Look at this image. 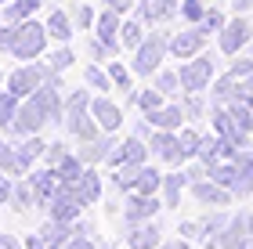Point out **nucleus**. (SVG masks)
I'll list each match as a JSON object with an SVG mask.
<instances>
[{
    "label": "nucleus",
    "instance_id": "nucleus-1",
    "mask_svg": "<svg viewBox=\"0 0 253 249\" xmlns=\"http://www.w3.org/2000/svg\"><path fill=\"white\" fill-rule=\"evenodd\" d=\"M47 40H51V33H47L43 22H37V18L15 22V36H11L7 54L18 58V62H33V58H40V54L47 51Z\"/></svg>",
    "mask_w": 253,
    "mask_h": 249
},
{
    "label": "nucleus",
    "instance_id": "nucleus-2",
    "mask_svg": "<svg viewBox=\"0 0 253 249\" xmlns=\"http://www.w3.org/2000/svg\"><path fill=\"white\" fill-rule=\"evenodd\" d=\"M170 36H174V33H148L145 43L134 51L130 69L137 76H148V80H152V76L159 72V65H163V58L170 54Z\"/></svg>",
    "mask_w": 253,
    "mask_h": 249
},
{
    "label": "nucleus",
    "instance_id": "nucleus-3",
    "mask_svg": "<svg viewBox=\"0 0 253 249\" xmlns=\"http://www.w3.org/2000/svg\"><path fill=\"white\" fill-rule=\"evenodd\" d=\"M177 76H181V90H185V94H206L210 83L217 80V62L210 54H195V58L181 62Z\"/></svg>",
    "mask_w": 253,
    "mask_h": 249
},
{
    "label": "nucleus",
    "instance_id": "nucleus-4",
    "mask_svg": "<svg viewBox=\"0 0 253 249\" xmlns=\"http://www.w3.org/2000/svg\"><path fill=\"white\" fill-rule=\"evenodd\" d=\"M43 127H51L47 112H43L33 98H26V101H22V108H18V116H15V123H11L4 134H7V138H15V141H22V138H29V134H40Z\"/></svg>",
    "mask_w": 253,
    "mask_h": 249
},
{
    "label": "nucleus",
    "instance_id": "nucleus-5",
    "mask_svg": "<svg viewBox=\"0 0 253 249\" xmlns=\"http://www.w3.org/2000/svg\"><path fill=\"white\" fill-rule=\"evenodd\" d=\"M250 36H253V22L246 15H235V18H228V26L221 33H217V47H221V54L235 58V54L250 43Z\"/></svg>",
    "mask_w": 253,
    "mask_h": 249
},
{
    "label": "nucleus",
    "instance_id": "nucleus-6",
    "mask_svg": "<svg viewBox=\"0 0 253 249\" xmlns=\"http://www.w3.org/2000/svg\"><path fill=\"white\" fill-rule=\"evenodd\" d=\"M167 210L159 195H141V191H126L123 199V228H130V224H141V220H156V213Z\"/></svg>",
    "mask_w": 253,
    "mask_h": 249
},
{
    "label": "nucleus",
    "instance_id": "nucleus-7",
    "mask_svg": "<svg viewBox=\"0 0 253 249\" xmlns=\"http://www.w3.org/2000/svg\"><path fill=\"white\" fill-rule=\"evenodd\" d=\"M203 47H206L203 26H188V29H181V33L170 36V54H174L177 62H188V58H195V54H203Z\"/></svg>",
    "mask_w": 253,
    "mask_h": 249
},
{
    "label": "nucleus",
    "instance_id": "nucleus-8",
    "mask_svg": "<svg viewBox=\"0 0 253 249\" xmlns=\"http://www.w3.org/2000/svg\"><path fill=\"white\" fill-rule=\"evenodd\" d=\"M29 184H33V191H37V206L47 210L51 199L58 195L62 180H58V170L54 166H37V170H29Z\"/></svg>",
    "mask_w": 253,
    "mask_h": 249
},
{
    "label": "nucleus",
    "instance_id": "nucleus-9",
    "mask_svg": "<svg viewBox=\"0 0 253 249\" xmlns=\"http://www.w3.org/2000/svg\"><path fill=\"white\" fill-rule=\"evenodd\" d=\"M123 239H126V249H159L163 246V228H159V220H141L123 228Z\"/></svg>",
    "mask_w": 253,
    "mask_h": 249
},
{
    "label": "nucleus",
    "instance_id": "nucleus-10",
    "mask_svg": "<svg viewBox=\"0 0 253 249\" xmlns=\"http://www.w3.org/2000/svg\"><path fill=\"white\" fill-rule=\"evenodd\" d=\"M192 191V199L199 202V206H210V210H224V206H232V199H235V191L232 188H221L217 180H199V184H188Z\"/></svg>",
    "mask_w": 253,
    "mask_h": 249
},
{
    "label": "nucleus",
    "instance_id": "nucleus-11",
    "mask_svg": "<svg viewBox=\"0 0 253 249\" xmlns=\"http://www.w3.org/2000/svg\"><path fill=\"white\" fill-rule=\"evenodd\" d=\"M148 155H152V148H148L145 138H137V134H130V138H123L116 144V152L109 155V166L120 170L123 163H148Z\"/></svg>",
    "mask_w": 253,
    "mask_h": 249
},
{
    "label": "nucleus",
    "instance_id": "nucleus-12",
    "mask_svg": "<svg viewBox=\"0 0 253 249\" xmlns=\"http://www.w3.org/2000/svg\"><path fill=\"white\" fill-rule=\"evenodd\" d=\"M181 15V0H137V18L145 26H163Z\"/></svg>",
    "mask_w": 253,
    "mask_h": 249
},
{
    "label": "nucleus",
    "instance_id": "nucleus-13",
    "mask_svg": "<svg viewBox=\"0 0 253 249\" xmlns=\"http://www.w3.org/2000/svg\"><path fill=\"white\" fill-rule=\"evenodd\" d=\"M90 116L98 119V127L105 134H116L123 127V105H116L109 94H94V101H90Z\"/></svg>",
    "mask_w": 253,
    "mask_h": 249
},
{
    "label": "nucleus",
    "instance_id": "nucleus-14",
    "mask_svg": "<svg viewBox=\"0 0 253 249\" xmlns=\"http://www.w3.org/2000/svg\"><path fill=\"white\" fill-rule=\"evenodd\" d=\"M148 148H152V159H156V163L181 166V144H177V130H152V138H148Z\"/></svg>",
    "mask_w": 253,
    "mask_h": 249
},
{
    "label": "nucleus",
    "instance_id": "nucleus-15",
    "mask_svg": "<svg viewBox=\"0 0 253 249\" xmlns=\"http://www.w3.org/2000/svg\"><path fill=\"white\" fill-rule=\"evenodd\" d=\"M120 29H123V18H120V11L116 7H105L101 15L94 18V36L101 43H109L112 54H120L123 51V43H120Z\"/></svg>",
    "mask_w": 253,
    "mask_h": 249
},
{
    "label": "nucleus",
    "instance_id": "nucleus-16",
    "mask_svg": "<svg viewBox=\"0 0 253 249\" xmlns=\"http://www.w3.org/2000/svg\"><path fill=\"white\" fill-rule=\"evenodd\" d=\"M62 130L69 134V138H76L80 144H84V141H94V138H101V134H105V130L98 127V119L90 116V112H65Z\"/></svg>",
    "mask_w": 253,
    "mask_h": 249
},
{
    "label": "nucleus",
    "instance_id": "nucleus-17",
    "mask_svg": "<svg viewBox=\"0 0 253 249\" xmlns=\"http://www.w3.org/2000/svg\"><path fill=\"white\" fill-rule=\"evenodd\" d=\"M87 206L80 202V195L69 184H62L58 188V195L51 199V206H47V217H54V220H80V213H84Z\"/></svg>",
    "mask_w": 253,
    "mask_h": 249
},
{
    "label": "nucleus",
    "instance_id": "nucleus-18",
    "mask_svg": "<svg viewBox=\"0 0 253 249\" xmlns=\"http://www.w3.org/2000/svg\"><path fill=\"white\" fill-rule=\"evenodd\" d=\"M116 134H101V138H94V141H84L76 148V155L84 159L87 166H101V163H109V155L116 152Z\"/></svg>",
    "mask_w": 253,
    "mask_h": 249
},
{
    "label": "nucleus",
    "instance_id": "nucleus-19",
    "mask_svg": "<svg viewBox=\"0 0 253 249\" xmlns=\"http://www.w3.org/2000/svg\"><path fill=\"white\" fill-rule=\"evenodd\" d=\"M0 170L11 177H29V170H33V163L18 152L15 138H0Z\"/></svg>",
    "mask_w": 253,
    "mask_h": 249
},
{
    "label": "nucleus",
    "instance_id": "nucleus-20",
    "mask_svg": "<svg viewBox=\"0 0 253 249\" xmlns=\"http://www.w3.org/2000/svg\"><path fill=\"white\" fill-rule=\"evenodd\" d=\"M40 239L43 242H47L51 249H62V246H69V242H73L76 239V220H54V217H47V224H40Z\"/></svg>",
    "mask_w": 253,
    "mask_h": 249
},
{
    "label": "nucleus",
    "instance_id": "nucleus-21",
    "mask_svg": "<svg viewBox=\"0 0 253 249\" xmlns=\"http://www.w3.org/2000/svg\"><path fill=\"white\" fill-rule=\"evenodd\" d=\"M228 220H232V213H224V210H213L210 217H203L199 220V242L206 246V249H217V242H221V235H224V228H228Z\"/></svg>",
    "mask_w": 253,
    "mask_h": 249
},
{
    "label": "nucleus",
    "instance_id": "nucleus-22",
    "mask_svg": "<svg viewBox=\"0 0 253 249\" xmlns=\"http://www.w3.org/2000/svg\"><path fill=\"white\" fill-rule=\"evenodd\" d=\"M145 119L152 123L156 130H181V123H185L188 116H185V108H181V101H170V105L156 108V112H148Z\"/></svg>",
    "mask_w": 253,
    "mask_h": 249
},
{
    "label": "nucleus",
    "instance_id": "nucleus-23",
    "mask_svg": "<svg viewBox=\"0 0 253 249\" xmlns=\"http://www.w3.org/2000/svg\"><path fill=\"white\" fill-rule=\"evenodd\" d=\"M73 191L80 195V202H84V206H94V202H101V174H98V166H87L84 177L73 184Z\"/></svg>",
    "mask_w": 253,
    "mask_h": 249
},
{
    "label": "nucleus",
    "instance_id": "nucleus-24",
    "mask_svg": "<svg viewBox=\"0 0 253 249\" xmlns=\"http://www.w3.org/2000/svg\"><path fill=\"white\" fill-rule=\"evenodd\" d=\"M246 235H250V210H239V213H232V220H228V228L221 235V242H217V249H235Z\"/></svg>",
    "mask_w": 253,
    "mask_h": 249
},
{
    "label": "nucleus",
    "instance_id": "nucleus-25",
    "mask_svg": "<svg viewBox=\"0 0 253 249\" xmlns=\"http://www.w3.org/2000/svg\"><path fill=\"white\" fill-rule=\"evenodd\" d=\"M235 166H239V184H235V199H250L253 195V144L246 152L235 155Z\"/></svg>",
    "mask_w": 253,
    "mask_h": 249
},
{
    "label": "nucleus",
    "instance_id": "nucleus-26",
    "mask_svg": "<svg viewBox=\"0 0 253 249\" xmlns=\"http://www.w3.org/2000/svg\"><path fill=\"white\" fill-rule=\"evenodd\" d=\"M206 177L217 180L221 188H232L235 191V184H239V166H235V159H213V163H206Z\"/></svg>",
    "mask_w": 253,
    "mask_h": 249
},
{
    "label": "nucleus",
    "instance_id": "nucleus-27",
    "mask_svg": "<svg viewBox=\"0 0 253 249\" xmlns=\"http://www.w3.org/2000/svg\"><path fill=\"white\" fill-rule=\"evenodd\" d=\"M141 170H145V163H123L120 170H112L109 174V180H112V188L116 191H134L137 188V180H141Z\"/></svg>",
    "mask_w": 253,
    "mask_h": 249
},
{
    "label": "nucleus",
    "instance_id": "nucleus-28",
    "mask_svg": "<svg viewBox=\"0 0 253 249\" xmlns=\"http://www.w3.org/2000/svg\"><path fill=\"white\" fill-rule=\"evenodd\" d=\"M185 188H188L185 170L167 174V177H163V191H159V195H163V206H167V210H177V206H181V191H185Z\"/></svg>",
    "mask_w": 253,
    "mask_h": 249
},
{
    "label": "nucleus",
    "instance_id": "nucleus-29",
    "mask_svg": "<svg viewBox=\"0 0 253 249\" xmlns=\"http://www.w3.org/2000/svg\"><path fill=\"white\" fill-rule=\"evenodd\" d=\"M43 26H47L51 40H58V43H69V40H73V33H76V22H73V15H65V11H51Z\"/></svg>",
    "mask_w": 253,
    "mask_h": 249
},
{
    "label": "nucleus",
    "instance_id": "nucleus-30",
    "mask_svg": "<svg viewBox=\"0 0 253 249\" xmlns=\"http://www.w3.org/2000/svg\"><path fill=\"white\" fill-rule=\"evenodd\" d=\"M235 90H239V80L232 72H224V76H217V80L210 83L206 94H210V105H228V101L235 98Z\"/></svg>",
    "mask_w": 253,
    "mask_h": 249
},
{
    "label": "nucleus",
    "instance_id": "nucleus-31",
    "mask_svg": "<svg viewBox=\"0 0 253 249\" xmlns=\"http://www.w3.org/2000/svg\"><path fill=\"white\" fill-rule=\"evenodd\" d=\"M37 206V191H33L29 177H15V191H11V210L15 213H26Z\"/></svg>",
    "mask_w": 253,
    "mask_h": 249
},
{
    "label": "nucleus",
    "instance_id": "nucleus-32",
    "mask_svg": "<svg viewBox=\"0 0 253 249\" xmlns=\"http://www.w3.org/2000/svg\"><path fill=\"white\" fill-rule=\"evenodd\" d=\"M145 29H148V26H145L141 18H126V22H123V29H120V43H123V51H137V47H141L145 36H148Z\"/></svg>",
    "mask_w": 253,
    "mask_h": 249
},
{
    "label": "nucleus",
    "instance_id": "nucleus-33",
    "mask_svg": "<svg viewBox=\"0 0 253 249\" xmlns=\"http://www.w3.org/2000/svg\"><path fill=\"white\" fill-rule=\"evenodd\" d=\"M84 83H87L90 90H98V94H109V90H116L109 69H105V65H98V62H90L87 69H84Z\"/></svg>",
    "mask_w": 253,
    "mask_h": 249
},
{
    "label": "nucleus",
    "instance_id": "nucleus-34",
    "mask_svg": "<svg viewBox=\"0 0 253 249\" xmlns=\"http://www.w3.org/2000/svg\"><path fill=\"white\" fill-rule=\"evenodd\" d=\"M177 144H181V163H192V159H199L203 134L192 130V127H181V130H177Z\"/></svg>",
    "mask_w": 253,
    "mask_h": 249
},
{
    "label": "nucleus",
    "instance_id": "nucleus-35",
    "mask_svg": "<svg viewBox=\"0 0 253 249\" xmlns=\"http://www.w3.org/2000/svg\"><path fill=\"white\" fill-rule=\"evenodd\" d=\"M37 7H40V0H11V4L0 7V18L4 22H26L37 15Z\"/></svg>",
    "mask_w": 253,
    "mask_h": 249
},
{
    "label": "nucleus",
    "instance_id": "nucleus-36",
    "mask_svg": "<svg viewBox=\"0 0 253 249\" xmlns=\"http://www.w3.org/2000/svg\"><path fill=\"white\" fill-rule=\"evenodd\" d=\"M54 170H58V180H62V184H69V188H73L76 180L84 177V170H87V163H84V159H80V155L73 152V155H69V159H62V163L54 166Z\"/></svg>",
    "mask_w": 253,
    "mask_h": 249
},
{
    "label": "nucleus",
    "instance_id": "nucleus-37",
    "mask_svg": "<svg viewBox=\"0 0 253 249\" xmlns=\"http://www.w3.org/2000/svg\"><path fill=\"white\" fill-rule=\"evenodd\" d=\"M105 69L112 76V83H116V90H123V98L134 94V69H126L123 62H105Z\"/></svg>",
    "mask_w": 253,
    "mask_h": 249
},
{
    "label": "nucleus",
    "instance_id": "nucleus-38",
    "mask_svg": "<svg viewBox=\"0 0 253 249\" xmlns=\"http://www.w3.org/2000/svg\"><path fill=\"white\" fill-rule=\"evenodd\" d=\"M163 177H167V174H159L156 166H148V163H145L141 180H137V188H134V191H141V195H159V191H163Z\"/></svg>",
    "mask_w": 253,
    "mask_h": 249
},
{
    "label": "nucleus",
    "instance_id": "nucleus-39",
    "mask_svg": "<svg viewBox=\"0 0 253 249\" xmlns=\"http://www.w3.org/2000/svg\"><path fill=\"white\" fill-rule=\"evenodd\" d=\"M181 108H185V116L195 123L203 116H210V101H206V94H181Z\"/></svg>",
    "mask_w": 253,
    "mask_h": 249
},
{
    "label": "nucleus",
    "instance_id": "nucleus-40",
    "mask_svg": "<svg viewBox=\"0 0 253 249\" xmlns=\"http://www.w3.org/2000/svg\"><path fill=\"white\" fill-rule=\"evenodd\" d=\"M152 87H156V90H163L167 98L185 94V90H181V76H177V72H170V69H159V72L152 76Z\"/></svg>",
    "mask_w": 253,
    "mask_h": 249
},
{
    "label": "nucleus",
    "instance_id": "nucleus-41",
    "mask_svg": "<svg viewBox=\"0 0 253 249\" xmlns=\"http://www.w3.org/2000/svg\"><path fill=\"white\" fill-rule=\"evenodd\" d=\"M163 105H167V94H163V90H156V87L137 90V108H141V116H148V112H156V108H163Z\"/></svg>",
    "mask_w": 253,
    "mask_h": 249
},
{
    "label": "nucleus",
    "instance_id": "nucleus-42",
    "mask_svg": "<svg viewBox=\"0 0 253 249\" xmlns=\"http://www.w3.org/2000/svg\"><path fill=\"white\" fill-rule=\"evenodd\" d=\"M18 152L26 155L29 163H37V159H43V152H47V141H43L40 134H29V138L18 141Z\"/></svg>",
    "mask_w": 253,
    "mask_h": 249
},
{
    "label": "nucleus",
    "instance_id": "nucleus-43",
    "mask_svg": "<svg viewBox=\"0 0 253 249\" xmlns=\"http://www.w3.org/2000/svg\"><path fill=\"white\" fill-rule=\"evenodd\" d=\"M206 0H181V22H188V26H199L203 15H206Z\"/></svg>",
    "mask_w": 253,
    "mask_h": 249
},
{
    "label": "nucleus",
    "instance_id": "nucleus-44",
    "mask_svg": "<svg viewBox=\"0 0 253 249\" xmlns=\"http://www.w3.org/2000/svg\"><path fill=\"white\" fill-rule=\"evenodd\" d=\"M199 26H203L206 36H210V33H221V29L228 26V18H224V11H221V7H206V15H203Z\"/></svg>",
    "mask_w": 253,
    "mask_h": 249
},
{
    "label": "nucleus",
    "instance_id": "nucleus-45",
    "mask_svg": "<svg viewBox=\"0 0 253 249\" xmlns=\"http://www.w3.org/2000/svg\"><path fill=\"white\" fill-rule=\"evenodd\" d=\"M94 7L90 4H76V11H73V22H76V29L80 33H87V29H94Z\"/></svg>",
    "mask_w": 253,
    "mask_h": 249
},
{
    "label": "nucleus",
    "instance_id": "nucleus-46",
    "mask_svg": "<svg viewBox=\"0 0 253 249\" xmlns=\"http://www.w3.org/2000/svg\"><path fill=\"white\" fill-rule=\"evenodd\" d=\"M47 62H51V65H54V69H58V72H65L69 65L76 62V54H73V47H69V43H62L58 51H51V54H47Z\"/></svg>",
    "mask_w": 253,
    "mask_h": 249
},
{
    "label": "nucleus",
    "instance_id": "nucleus-47",
    "mask_svg": "<svg viewBox=\"0 0 253 249\" xmlns=\"http://www.w3.org/2000/svg\"><path fill=\"white\" fill-rule=\"evenodd\" d=\"M69 155H73V152L65 148V141H51L47 152H43V166H58L62 159H69Z\"/></svg>",
    "mask_w": 253,
    "mask_h": 249
},
{
    "label": "nucleus",
    "instance_id": "nucleus-48",
    "mask_svg": "<svg viewBox=\"0 0 253 249\" xmlns=\"http://www.w3.org/2000/svg\"><path fill=\"white\" fill-rule=\"evenodd\" d=\"M87 51H90V58H94V62H112V58H116V54H112V47H109V43H101V40L94 36V33H90Z\"/></svg>",
    "mask_w": 253,
    "mask_h": 249
},
{
    "label": "nucleus",
    "instance_id": "nucleus-49",
    "mask_svg": "<svg viewBox=\"0 0 253 249\" xmlns=\"http://www.w3.org/2000/svg\"><path fill=\"white\" fill-rule=\"evenodd\" d=\"M228 72H232L235 80H246V76H253V58H239V54H235V62H232Z\"/></svg>",
    "mask_w": 253,
    "mask_h": 249
},
{
    "label": "nucleus",
    "instance_id": "nucleus-50",
    "mask_svg": "<svg viewBox=\"0 0 253 249\" xmlns=\"http://www.w3.org/2000/svg\"><path fill=\"white\" fill-rule=\"evenodd\" d=\"M11 191H15V177L0 170V206H11Z\"/></svg>",
    "mask_w": 253,
    "mask_h": 249
},
{
    "label": "nucleus",
    "instance_id": "nucleus-51",
    "mask_svg": "<svg viewBox=\"0 0 253 249\" xmlns=\"http://www.w3.org/2000/svg\"><path fill=\"white\" fill-rule=\"evenodd\" d=\"M177 235H181V239H188V242H195V239H199V220H181L177 224Z\"/></svg>",
    "mask_w": 253,
    "mask_h": 249
},
{
    "label": "nucleus",
    "instance_id": "nucleus-52",
    "mask_svg": "<svg viewBox=\"0 0 253 249\" xmlns=\"http://www.w3.org/2000/svg\"><path fill=\"white\" fill-rule=\"evenodd\" d=\"M65 249H101V246H98L94 239H90V235H76V239H73V242H69Z\"/></svg>",
    "mask_w": 253,
    "mask_h": 249
},
{
    "label": "nucleus",
    "instance_id": "nucleus-53",
    "mask_svg": "<svg viewBox=\"0 0 253 249\" xmlns=\"http://www.w3.org/2000/svg\"><path fill=\"white\" fill-rule=\"evenodd\" d=\"M0 249H26V242H18L15 235H4V231H0Z\"/></svg>",
    "mask_w": 253,
    "mask_h": 249
},
{
    "label": "nucleus",
    "instance_id": "nucleus-54",
    "mask_svg": "<svg viewBox=\"0 0 253 249\" xmlns=\"http://www.w3.org/2000/svg\"><path fill=\"white\" fill-rule=\"evenodd\" d=\"M152 130H156V127H152V123H148V119H141V123H134V134H137V138H145V141L152 138Z\"/></svg>",
    "mask_w": 253,
    "mask_h": 249
},
{
    "label": "nucleus",
    "instance_id": "nucleus-55",
    "mask_svg": "<svg viewBox=\"0 0 253 249\" xmlns=\"http://www.w3.org/2000/svg\"><path fill=\"white\" fill-rule=\"evenodd\" d=\"M101 4H109V7H116L120 15L123 11H130V7H137V0H101Z\"/></svg>",
    "mask_w": 253,
    "mask_h": 249
},
{
    "label": "nucleus",
    "instance_id": "nucleus-56",
    "mask_svg": "<svg viewBox=\"0 0 253 249\" xmlns=\"http://www.w3.org/2000/svg\"><path fill=\"white\" fill-rule=\"evenodd\" d=\"M159 249H192V246H188V239H177V242H163Z\"/></svg>",
    "mask_w": 253,
    "mask_h": 249
},
{
    "label": "nucleus",
    "instance_id": "nucleus-57",
    "mask_svg": "<svg viewBox=\"0 0 253 249\" xmlns=\"http://www.w3.org/2000/svg\"><path fill=\"white\" fill-rule=\"evenodd\" d=\"M239 90H243V94H250V98H253V76H246V80H239Z\"/></svg>",
    "mask_w": 253,
    "mask_h": 249
},
{
    "label": "nucleus",
    "instance_id": "nucleus-58",
    "mask_svg": "<svg viewBox=\"0 0 253 249\" xmlns=\"http://www.w3.org/2000/svg\"><path fill=\"white\" fill-rule=\"evenodd\" d=\"M250 235H253V210H250Z\"/></svg>",
    "mask_w": 253,
    "mask_h": 249
},
{
    "label": "nucleus",
    "instance_id": "nucleus-59",
    "mask_svg": "<svg viewBox=\"0 0 253 249\" xmlns=\"http://www.w3.org/2000/svg\"><path fill=\"white\" fill-rule=\"evenodd\" d=\"M0 83H4V69H0Z\"/></svg>",
    "mask_w": 253,
    "mask_h": 249
},
{
    "label": "nucleus",
    "instance_id": "nucleus-60",
    "mask_svg": "<svg viewBox=\"0 0 253 249\" xmlns=\"http://www.w3.org/2000/svg\"><path fill=\"white\" fill-rule=\"evenodd\" d=\"M4 4H11V0H0V7H4Z\"/></svg>",
    "mask_w": 253,
    "mask_h": 249
},
{
    "label": "nucleus",
    "instance_id": "nucleus-61",
    "mask_svg": "<svg viewBox=\"0 0 253 249\" xmlns=\"http://www.w3.org/2000/svg\"><path fill=\"white\" fill-rule=\"evenodd\" d=\"M101 249H116V246H101Z\"/></svg>",
    "mask_w": 253,
    "mask_h": 249
},
{
    "label": "nucleus",
    "instance_id": "nucleus-62",
    "mask_svg": "<svg viewBox=\"0 0 253 249\" xmlns=\"http://www.w3.org/2000/svg\"><path fill=\"white\" fill-rule=\"evenodd\" d=\"M0 26H4V18H0Z\"/></svg>",
    "mask_w": 253,
    "mask_h": 249
}]
</instances>
